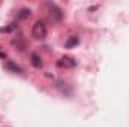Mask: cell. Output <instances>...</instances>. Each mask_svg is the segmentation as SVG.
<instances>
[{"label": "cell", "mask_w": 129, "mask_h": 127, "mask_svg": "<svg viewBox=\"0 0 129 127\" xmlns=\"http://www.w3.org/2000/svg\"><path fill=\"white\" fill-rule=\"evenodd\" d=\"M15 29H17V24H12V26H8V27H2L0 33H9V32H12V30H15Z\"/></svg>", "instance_id": "obj_7"}, {"label": "cell", "mask_w": 129, "mask_h": 127, "mask_svg": "<svg viewBox=\"0 0 129 127\" xmlns=\"http://www.w3.org/2000/svg\"><path fill=\"white\" fill-rule=\"evenodd\" d=\"M6 67L12 69V70H14V72H17V73H20V72H21V69H20L18 66H15V64H14V63H11V61H8V63H6Z\"/></svg>", "instance_id": "obj_8"}, {"label": "cell", "mask_w": 129, "mask_h": 127, "mask_svg": "<svg viewBox=\"0 0 129 127\" xmlns=\"http://www.w3.org/2000/svg\"><path fill=\"white\" fill-rule=\"evenodd\" d=\"M50 8H51V15H54V18L59 21V20L62 18V12H60V9H59L56 5H50Z\"/></svg>", "instance_id": "obj_3"}, {"label": "cell", "mask_w": 129, "mask_h": 127, "mask_svg": "<svg viewBox=\"0 0 129 127\" xmlns=\"http://www.w3.org/2000/svg\"><path fill=\"white\" fill-rule=\"evenodd\" d=\"M32 15V11L30 9H21L20 14H18V20H26Z\"/></svg>", "instance_id": "obj_4"}, {"label": "cell", "mask_w": 129, "mask_h": 127, "mask_svg": "<svg viewBox=\"0 0 129 127\" xmlns=\"http://www.w3.org/2000/svg\"><path fill=\"white\" fill-rule=\"evenodd\" d=\"M74 45H78V37L77 36H74V37H71L68 42H66V48H72Z\"/></svg>", "instance_id": "obj_6"}, {"label": "cell", "mask_w": 129, "mask_h": 127, "mask_svg": "<svg viewBox=\"0 0 129 127\" xmlns=\"http://www.w3.org/2000/svg\"><path fill=\"white\" fill-rule=\"evenodd\" d=\"M75 64H77V61L72 57H62L57 61V66H60V67H74Z\"/></svg>", "instance_id": "obj_2"}, {"label": "cell", "mask_w": 129, "mask_h": 127, "mask_svg": "<svg viewBox=\"0 0 129 127\" xmlns=\"http://www.w3.org/2000/svg\"><path fill=\"white\" fill-rule=\"evenodd\" d=\"M32 36L35 39H44L47 36V27L42 21H36L33 24V29H32Z\"/></svg>", "instance_id": "obj_1"}, {"label": "cell", "mask_w": 129, "mask_h": 127, "mask_svg": "<svg viewBox=\"0 0 129 127\" xmlns=\"http://www.w3.org/2000/svg\"><path fill=\"white\" fill-rule=\"evenodd\" d=\"M32 64L35 66V67H38V69H41L42 67V60L36 55V54H33L32 55Z\"/></svg>", "instance_id": "obj_5"}]
</instances>
